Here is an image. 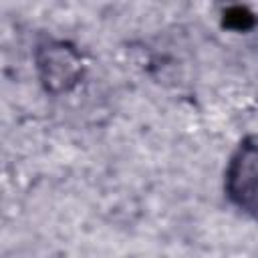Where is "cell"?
<instances>
[{"instance_id":"6da1fadb","label":"cell","mask_w":258,"mask_h":258,"mask_svg":"<svg viewBox=\"0 0 258 258\" xmlns=\"http://www.w3.org/2000/svg\"><path fill=\"white\" fill-rule=\"evenodd\" d=\"M38 79L50 93H64L73 89L83 75V58L75 46L62 40H50L36 50Z\"/></svg>"},{"instance_id":"7a4b0ae2","label":"cell","mask_w":258,"mask_h":258,"mask_svg":"<svg viewBox=\"0 0 258 258\" xmlns=\"http://www.w3.org/2000/svg\"><path fill=\"white\" fill-rule=\"evenodd\" d=\"M226 191L240 210L258 220V141L246 139L232 155L226 169Z\"/></svg>"},{"instance_id":"3957f363","label":"cell","mask_w":258,"mask_h":258,"mask_svg":"<svg viewBox=\"0 0 258 258\" xmlns=\"http://www.w3.org/2000/svg\"><path fill=\"white\" fill-rule=\"evenodd\" d=\"M252 22H254V16H252L246 8H240V6L230 8V10L224 14V24L232 26L234 30H246V28L252 26Z\"/></svg>"}]
</instances>
